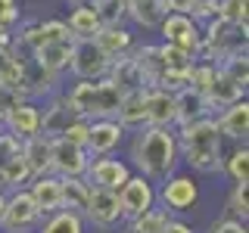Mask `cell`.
Segmentation results:
<instances>
[{"instance_id": "cell-1", "label": "cell", "mask_w": 249, "mask_h": 233, "mask_svg": "<svg viewBox=\"0 0 249 233\" xmlns=\"http://www.w3.org/2000/svg\"><path fill=\"white\" fill-rule=\"evenodd\" d=\"M124 162L131 171L146 181L159 183L168 174L181 171V152H178L175 128H140L128 140V155Z\"/></svg>"}, {"instance_id": "cell-2", "label": "cell", "mask_w": 249, "mask_h": 233, "mask_svg": "<svg viewBox=\"0 0 249 233\" xmlns=\"http://www.w3.org/2000/svg\"><path fill=\"white\" fill-rule=\"evenodd\" d=\"M175 137H178L181 165L190 168V174H202V177L221 174L224 137L218 134L215 118H199V121L181 124V128H175Z\"/></svg>"}, {"instance_id": "cell-3", "label": "cell", "mask_w": 249, "mask_h": 233, "mask_svg": "<svg viewBox=\"0 0 249 233\" xmlns=\"http://www.w3.org/2000/svg\"><path fill=\"white\" fill-rule=\"evenodd\" d=\"M62 100L69 103L75 115L88 121H97V118H115L119 112V103H122V93L109 78H97V81H72L66 90H59Z\"/></svg>"}, {"instance_id": "cell-4", "label": "cell", "mask_w": 249, "mask_h": 233, "mask_svg": "<svg viewBox=\"0 0 249 233\" xmlns=\"http://www.w3.org/2000/svg\"><path fill=\"white\" fill-rule=\"evenodd\" d=\"M246 53V28L243 25H231V22L212 19L202 25V47H199V59L206 62H221L228 56Z\"/></svg>"}, {"instance_id": "cell-5", "label": "cell", "mask_w": 249, "mask_h": 233, "mask_svg": "<svg viewBox=\"0 0 249 233\" xmlns=\"http://www.w3.org/2000/svg\"><path fill=\"white\" fill-rule=\"evenodd\" d=\"M156 205L168 215H187L199 205V181L190 171H175L156 183Z\"/></svg>"}, {"instance_id": "cell-6", "label": "cell", "mask_w": 249, "mask_h": 233, "mask_svg": "<svg viewBox=\"0 0 249 233\" xmlns=\"http://www.w3.org/2000/svg\"><path fill=\"white\" fill-rule=\"evenodd\" d=\"M41 208L35 205L28 190H13L6 193L3 215H0V233H35L41 224Z\"/></svg>"}, {"instance_id": "cell-7", "label": "cell", "mask_w": 249, "mask_h": 233, "mask_svg": "<svg viewBox=\"0 0 249 233\" xmlns=\"http://www.w3.org/2000/svg\"><path fill=\"white\" fill-rule=\"evenodd\" d=\"M162 34V44H171L178 50H184L190 59H199V47H202V25L190 19L184 13H165L156 28Z\"/></svg>"}, {"instance_id": "cell-8", "label": "cell", "mask_w": 249, "mask_h": 233, "mask_svg": "<svg viewBox=\"0 0 249 233\" xmlns=\"http://www.w3.org/2000/svg\"><path fill=\"white\" fill-rule=\"evenodd\" d=\"M84 221H88V227L106 230V233L124 227V212L119 205V193L90 186V199H88V208H84Z\"/></svg>"}, {"instance_id": "cell-9", "label": "cell", "mask_w": 249, "mask_h": 233, "mask_svg": "<svg viewBox=\"0 0 249 233\" xmlns=\"http://www.w3.org/2000/svg\"><path fill=\"white\" fill-rule=\"evenodd\" d=\"M112 59L106 56L93 41H75L72 44V59H69V75L75 81H97L106 78Z\"/></svg>"}, {"instance_id": "cell-10", "label": "cell", "mask_w": 249, "mask_h": 233, "mask_svg": "<svg viewBox=\"0 0 249 233\" xmlns=\"http://www.w3.org/2000/svg\"><path fill=\"white\" fill-rule=\"evenodd\" d=\"M134 174L131 165L119 155H93L88 162V171H84V181L90 186H97V190H112L119 193V186L128 181V177Z\"/></svg>"}, {"instance_id": "cell-11", "label": "cell", "mask_w": 249, "mask_h": 233, "mask_svg": "<svg viewBox=\"0 0 249 233\" xmlns=\"http://www.w3.org/2000/svg\"><path fill=\"white\" fill-rule=\"evenodd\" d=\"M0 128L6 134H13L16 140H28L35 134H41V103L35 100H19L3 112V121Z\"/></svg>"}, {"instance_id": "cell-12", "label": "cell", "mask_w": 249, "mask_h": 233, "mask_svg": "<svg viewBox=\"0 0 249 233\" xmlns=\"http://www.w3.org/2000/svg\"><path fill=\"white\" fill-rule=\"evenodd\" d=\"M119 205L124 212V221L156 208V183L146 181V177H140V174H131L128 181L119 186Z\"/></svg>"}, {"instance_id": "cell-13", "label": "cell", "mask_w": 249, "mask_h": 233, "mask_svg": "<svg viewBox=\"0 0 249 233\" xmlns=\"http://www.w3.org/2000/svg\"><path fill=\"white\" fill-rule=\"evenodd\" d=\"M124 140H128V131H124L115 118H97V121H90L84 152H88L90 159L93 155H115L122 150Z\"/></svg>"}, {"instance_id": "cell-14", "label": "cell", "mask_w": 249, "mask_h": 233, "mask_svg": "<svg viewBox=\"0 0 249 233\" xmlns=\"http://www.w3.org/2000/svg\"><path fill=\"white\" fill-rule=\"evenodd\" d=\"M90 155L84 152V146L66 143L62 137L50 140V174L56 177H84Z\"/></svg>"}, {"instance_id": "cell-15", "label": "cell", "mask_w": 249, "mask_h": 233, "mask_svg": "<svg viewBox=\"0 0 249 233\" xmlns=\"http://www.w3.org/2000/svg\"><path fill=\"white\" fill-rule=\"evenodd\" d=\"M240 100H246V84H240L224 68H218L212 84H209V90H206V103L212 109V115H218L221 109H228L233 103H240Z\"/></svg>"}, {"instance_id": "cell-16", "label": "cell", "mask_w": 249, "mask_h": 233, "mask_svg": "<svg viewBox=\"0 0 249 233\" xmlns=\"http://www.w3.org/2000/svg\"><path fill=\"white\" fill-rule=\"evenodd\" d=\"M215 124H218V134L224 137V143H246L249 137V100H240L228 109L215 115Z\"/></svg>"}, {"instance_id": "cell-17", "label": "cell", "mask_w": 249, "mask_h": 233, "mask_svg": "<svg viewBox=\"0 0 249 233\" xmlns=\"http://www.w3.org/2000/svg\"><path fill=\"white\" fill-rule=\"evenodd\" d=\"M75 118L78 115L69 109V103L62 100V93H53V97L41 106V137H47V140L62 137V131H66Z\"/></svg>"}, {"instance_id": "cell-18", "label": "cell", "mask_w": 249, "mask_h": 233, "mask_svg": "<svg viewBox=\"0 0 249 233\" xmlns=\"http://www.w3.org/2000/svg\"><path fill=\"white\" fill-rule=\"evenodd\" d=\"M25 190L31 193V199L41 208V215H50V212H59L62 208V177H56V174L31 177V183Z\"/></svg>"}, {"instance_id": "cell-19", "label": "cell", "mask_w": 249, "mask_h": 233, "mask_svg": "<svg viewBox=\"0 0 249 233\" xmlns=\"http://www.w3.org/2000/svg\"><path fill=\"white\" fill-rule=\"evenodd\" d=\"M93 44L106 53L109 59H119L124 53H131L137 47V37H134V28L128 25H103L93 37Z\"/></svg>"}, {"instance_id": "cell-20", "label": "cell", "mask_w": 249, "mask_h": 233, "mask_svg": "<svg viewBox=\"0 0 249 233\" xmlns=\"http://www.w3.org/2000/svg\"><path fill=\"white\" fill-rule=\"evenodd\" d=\"M199 118H215L209 103H206V97L196 93V90H190V87L175 90V128L199 121Z\"/></svg>"}, {"instance_id": "cell-21", "label": "cell", "mask_w": 249, "mask_h": 233, "mask_svg": "<svg viewBox=\"0 0 249 233\" xmlns=\"http://www.w3.org/2000/svg\"><path fill=\"white\" fill-rule=\"evenodd\" d=\"M146 128H175V93L146 87Z\"/></svg>"}, {"instance_id": "cell-22", "label": "cell", "mask_w": 249, "mask_h": 233, "mask_svg": "<svg viewBox=\"0 0 249 233\" xmlns=\"http://www.w3.org/2000/svg\"><path fill=\"white\" fill-rule=\"evenodd\" d=\"M72 44L75 41H62V44H41L35 53H31V62H35L37 68H44V72L50 75H66L69 72V59H72Z\"/></svg>"}, {"instance_id": "cell-23", "label": "cell", "mask_w": 249, "mask_h": 233, "mask_svg": "<svg viewBox=\"0 0 249 233\" xmlns=\"http://www.w3.org/2000/svg\"><path fill=\"white\" fill-rule=\"evenodd\" d=\"M115 121H119L128 134L146 128V87L143 90L122 93V103H119V112H115Z\"/></svg>"}, {"instance_id": "cell-24", "label": "cell", "mask_w": 249, "mask_h": 233, "mask_svg": "<svg viewBox=\"0 0 249 233\" xmlns=\"http://www.w3.org/2000/svg\"><path fill=\"white\" fill-rule=\"evenodd\" d=\"M106 78L119 87V93H131V90H143L146 81H143V72H140V66L134 62L131 53H124V56L112 59V66H109Z\"/></svg>"}, {"instance_id": "cell-25", "label": "cell", "mask_w": 249, "mask_h": 233, "mask_svg": "<svg viewBox=\"0 0 249 233\" xmlns=\"http://www.w3.org/2000/svg\"><path fill=\"white\" fill-rule=\"evenodd\" d=\"M131 56H134V62L140 66V72H143L146 87H156V84H159V78H162V72H165V62H162L159 44H137L134 50H131Z\"/></svg>"}, {"instance_id": "cell-26", "label": "cell", "mask_w": 249, "mask_h": 233, "mask_svg": "<svg viewBox=\"0 0 249 233\" xmlns=\"http://www.w3.org/2000/svg\"><path fill=\"white\" fill-rule=\"evenodd\" d=\"M66 28L75 41H93L97 31L103 28V22H100V16H97L93 6H72V13H69V19H66Z\"/></svg>"}, {"instance_id": "cell-27", "label": "cell", "mask_w": 249, "mask_h": 233, "mask_svg": "<svg viewBox=\"0 0 249 233\" xmlns=\"http://www.w3.org/2000/svg\"><path fill=\"white\" fill-rule=\"evenodd\" d=\"M88 221H84V215H75L69 212V208H59V212H50L41 217V224H37L35 233H88Z\"/></svg>"}, {"instance_id": "cell-28", "label": "cell", "mask_w": 249, "mask_h": 233, "mask_svg": "<svg viewBox=\"0 0 249 233\" xmlns=\"http://www.w3.org/2000/svg\"><path fill=\"white\" fill-rule=\"evenodd\" d=\"M22 159L31 171V177H41V174H50V140L35 134L28 140H22Z\"/></svg>"}, {"instance_id": "cell-29", "label": "cell", "mask_w": 249, "mask_h": 233, "mask_svg": "<svg viewBox=\"0 0 249 233\" xmlns=\"http://www.w3.org/2000/svg\"><path fill=\"white\" fill-rule=\"evenodd\" d=\"M165 16L162 0H128V22H134L143 31H156Z\"/></svg>"}, {"instance_id": "cell-30", "label": "cell", "mask_w": 249, "mask_h": 233, "mask_svg": "<svg viewBox=\"0 0 249 233\" xmlns=\"http://www.w3.org/2000/svg\"><path fill=\"white\" fill-rule=\"evenodd\" d=\"M221 174L231 177V183H249V146L233 143L221 159Z\"/></svg>"}, {"instance_id": "cell-31", "label": "cell", "mask_w": 249, "mask_h": 233, "mask_svg": "<svg viewBox=\"0 0 249 233\" xmlns=\"http://www.w3.org/2000/svg\"><path fill=\"white\" fill-rule=\"evenodd\" d=\"M88 199H90V183L84 177H62V208L84 215Z\"/></svg>"}, {"instance_id": "cell-32", "label": "cell", "mask_w": 249, "mask_h": 233, "mask_svg": "<svg viewBox=\"0 0 249 233\" xmlns=\"http://www.w3.org/2000/svg\"><path fill=\"white\" fill-rule=\"evenodd\" d=\"M168 212L165 208H150V212H143V215H137V217H128L124 221V233H162V227H165V221H168Z\"/></svg>"}, {"instance_id": "cell-33", "label": "cell", "mask_w": 249, "mask_h": 233, "mask_svg": "<svg viewBox=\"0 0 249 233\" xmlns=\"http://www.w3.org/2000/svg\"><path fill=\"white\" fill-rule=\"evenodd\" d=\"M224 212H228V217H233V221L246 224V217H249V183H231Z\"/></svg>"}, {"instance_id": "cell-34", "label": "cell", "mask_w": 249, "mask_h": 233, "mask_svg": "<svg viewBox=\"0 0 249 233\" xmlns=\"http://www.w3.org/2000/svg\"><path fill=\"white\" fill-rule=\"evenodd\" d=\"M215 19L231 22V25H243L249 19V0H215Z\"/></svg>"}, {"instance_id": "cell-35", "label": "cell", "mask_w": 249, "mask_h": 233, "mask_svg": "<svg viewBox=\"0 0 249 233\" xmlns=\"http://www.w3.org/2000/svg\"><path fill=\"white\" fill-rule=\"evenodd\" d=\"M93 10L103 25H128V0H100Z\"/></svg>"}, {"instance_id": "cell-36", "label": "cell", "mask_w": 249, "mask_h": 233, "mask_svg": "<svg viewBox=\"0 0 249 233\" xmlns=\"http://www.w3.org/2000/svg\"><path fill=\"white\" fill-rule=\"evenodd\" d=\"M215 72H218V66H215V62L196 59V62H193V68H190V84H187V87H190V90H196V93H202V97H206V90H209V84H212Z\"/></svg>"}, {"instance_id": "cell-37", "label": "cell", "mask_w": 249, "mask_h": 233, "mask_svg": "<svg viewBox=\"0 0 249 233\" xmlns=\"http://www.w3.org/2000/svg\"><path fill=\"white\" fill-rule=\"evenodd\" d=\"M218 68H224L231 78H237L240 84H246V87H249V56H246V53H237V56L221 59V62H218Z\"/></svg>"}, {"instance_id": "cell-38", "label": "cell", "mask_w": 249, "mask_h": 233, "mask_svg": "<svg viewBox=\"0 0 249 233\" xmlns=\"http://www.w3.org/2000/svg\"><path fill=\"white\" fill-rule=\"evenodd\" d=\"M19 152H22V140H16L13 134H6V131L0 128V171L10 165Z\"/></svg>"}, {"instance_id": "cell-39", "label": "cell", "mask_w": 249, "mask_h": 233, "mask_svg": "<svg viewBox=\"0 0 249 233\" xmlns=\"http://www.w3.org/2000/svg\"><path fill=\"white\" fill-rule=\"evenodd\" d=\"M88 131H90V121L78 115V118L62 131V140H66V143H75V146H84L88 143Z\"/></svg>"}, {"instance_id": "cell-40", "label": "cell", "mask_w": 249, "mask_h": 233, "mask_svg": "<svg viewBox=\"0 0 249 233\" xmlns=\"http://www.w3.org/2000/svg\"><path fill=\"white\" fill-rule=\"evenodd\" d=\"M202 233H249V230H246L243 221H233V217L224 215V217H215V221H209Z\"/></svg>"}, {"instance_id": "cell-41", "label": "cell", "mask_w": 249, "mask_h": 233, "mask_svg": "<svg viewBox=\"0 0 249 233\" xmlns=\"http://www.w3.org/2000/svg\"><path fill=\"white\" fill-rule=\"evenodd\" d=\"M19 25V0H0V31H13Z\"/></svg>"}, {"instance_id": "cell-42", "label": "cell", "mask_w": 249, "mask_h": 233, "mask_svg": "<svg viewBox=\"0 0 249 233\" xmlns=\"http://www.w3.org/2000/svg\"><path fill=\"white\" fill-rule=\"evenodd\" d=\"M162 233H196V230H193V224L184 221L181 215H171L165 221V227H162Z\"/></svg>"}, {"instance_id": "cell-43", "label": "cell", "mask_w": 249, "mask_h": 233, "mask_svg": "<svg viewBox=\"0 0 249 233\" xmlns=\"http://www.w3.org/2000/svg\"><path fill=\"white\" fill-rule=\"evenodd\" d=\"M196 3H199V0H162L165 13H184V16H190Z\"/></svg>"}, {"instance_id": "cell-44", "label": "cell", "mask_w": 249, "mask_h": 233, "mask_svg": "<svg viewBox=\"0 0 249 233\" xmlns=\"http://www.w3.org/2000/svg\"><path fill=\"white\" fill-rule=\"evenodd\" d=\"M69 3H72V6H97L100 0H69Z\"/></svg>"}, {"instance_id": "cell-45", "label": "cell", "mask_w": 249, "mask_h": 233, "mask_svg": "<svg viewBox=\"0 0 249 233\" xmlns=\"http://www.w3.org/2000/svg\"><path fill=\"white\" fill-rule=\"evenodd\" d=\"M3 202H6V193L0 190V215H3Z\"/></svg>"}, {"instance_id": "cell-46", "label": "cell", "mask_w": 249, "mask_h": 233, "mask_svg": "<svg viewBox=\"0 0 249 233\" xmlns=\"http://www.w3.org/2000/svg\"><path fill=\"white\" fill-rule=\"evenodd\" d=\"M0 121H3V109H0Z\"/></svg>"}]
</instances>
